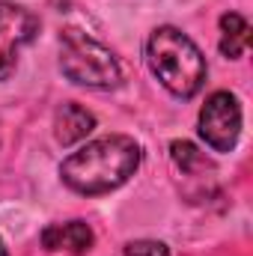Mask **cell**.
<instances>
[{
	"mask_svg": "<svg viewBox=\"0 0 253 256\" xmlns=\"http://www.w3.org/2000/svg\"><path fill=\"white\" fill-rule=\"evenodd\" d=\"M200 137L214 152H232L242 137V104L232 92L218 90L200 110Z\"/></svg>",
	"mask_w": 253,
	"mask_h": 256,
	"instance_id": "4",
	"label": "cell"
},
{
	"mask_svg": "<svg viewBox=\"0 0 253 256\" xmlns=\"http://www.w3.org/2000/svg\"><path fill=\"white\" fill-rule=\"evenodd\" d=\"M250 48V24L238 12L220 15V54L230 60H238Z\"/></svg>",
	"mask_w": 253,
	"mask_h": 256,
	"instance_id": "8",
	"label": "cell"
},
{
	"mask_svg": "<svg viewBox=\"0 0 253 256\" xmlns=\"http://www.w3.org/2000/svg\"><path fill=\"white\" fill-rule=\"evenodd\" d=\"M143 161L140 143L128 134H108L98 140H90L78 152H72L60 164V179L66 188L84 196L108 194L122 188L137 173Z\"/></svg>",
	"mask_w": 253,
	"mask_h": 256,
	"instance_id": "1",
	"label": "cell"
},
{
	"mask_svg": "<svg viewBox=\"0 0 253 256\" xmlns=\"http://www.w3.org/2000/svg\"><path fill=\"white\" fill-rule=\"evenodd\" d=\"M39 33V18L18 6L0 0V80H9L18 68L21 51L36 39Z\"/></svg>",
	"mask_w": 253,
	"mask_h": 256,
	"instance_id": "5",
	"label": "cell"
},
{
	"mask_svg": "<svg viewBox=\"0 0 253 256\" xmlns=\"http://www.w3.org/2000/svg\"><path fill=\"white\" fill-rule=\"evenodd\" d=\"M170 155H173L176 167L185 170V173H196V170L208 167L206 155H202L194 143H188V140H173V143H170Z\"/></svg>",
	"mask_w": 253,
	"mask_h": 256,
	"instance_id": "9",
	"label": "cell"
},
{
	"mask_svg": "<svg viewBox=\"0 0 253 256\" xmlns=\"http://www.w3.org/2000/svg\"><path fill=\"white\" fill-rule=\"evenodd\" d=\"M116 256H170V248L155 238H137V242H128Z\"/></svg>",
	"mask_w": 253,
	"mask_h": 256,
	"instance_id": "10",
	"label": "cell"
},
{
	"mask_svg": "<svg viewBox=\"0 0 253 256\" xmlns=\"http://www.w3.org/2000/svg\"><path fill=\"white\" fill-rule=\"evenodd\" d=\"M92 128H96V116L74 102L63 104L54 116V137L60 146H74V143L86 140L92 134Z\"/></svg>",
	"mask_w": 253,
	"mask_h": 256,
	"instance_id": "7",
	"label": "cell"
},
{
	"mask_svg": "<svg viewBox=\"0 0 253 256\" xmlns=\"http://www.w3.org/2000/svg\"><path fill=\"white\" fill-rule=\"evenodd\" d=\"M60 72L72 84L90 90H114L122 80L120 60L110 54V48L78 27L60 33Z\"/></svg>",
	"mask_w": 253,
	"mask_h": 256,
	"instance_id": "3",
	"label": "cell"
},
{
	"mask_svg": "<svg viewBox=\"0 0 253 256\" xmlns=\"http://www.w3.org/2000/svg\"><path fill=\"white\" fill-rule=\"evenodd\" d=\"M42 248L51 254H72V256H84L92 250V230L86 220H66V224H48L39 236Z\"/></svg>",
	"mask_w": 253,
	"mask_h": 256,
	"instance_id": "6",
	"label": "cell"
},
{
	"mask_svg": "<svg viewBox=\"0 0 253 256\" xmlns=\"http://www.w3.org/2000/svg\"><path fill=\"white\" fill-rule=\"evenodd\" d=\"M146 63L158 84L176 96V98H190L202 90L206 84V57L196 48V42L179 27H155L146 39Z\"/></svg>",
	"mask_w": 253,
	"mask_h": 256,
	"instance_id": "2",
	"label": "cell"
},
{
	"mask_svg": "<svg viewBox=\"0 0 253 256\" xmlns=\"http://www.w3.org/2000/svg\"><path fill=\"white\" fill-rule=\"evenodd\" d=\"M0 256H9V254H6V244H3V238H0Z\"/></svg>",
	"mask_w": 253,
	"mask_h": 256,
	"instance_id": "11",
	"label": "cell"
}]
</instances>
